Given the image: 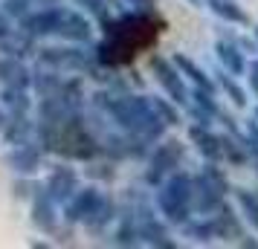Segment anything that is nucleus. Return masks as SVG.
<instances>
[{
  "label": "nucleus",
  "instance_id": "nucleus-14",
  "mask_svg": "<svg viewBox=\"0 0 258 249\" xmlns=\"http://www.w3.org/2000/svg\"><path fill=\"white\" fill-rule=\"evenodd\" d=\"M188 139L198 145V151L209 162H218V159H223V148H221V136L218 133L209 131V125H198V122H191L188 125Z\"/></svg>",
  "mask_w": 258,
  "mask_h": 249
},
{
  "label": "nucleus",
  "instance_id": "nucleus-9",
  "mask_svg": "<svg viewBox=\"0 0 258 249\" xmlns=\"http://www.w3.org/2000/svg\"><path fill=\"white\" fill-rule=\"evenodd\" d=\"M44 189H47V194L52 197V200L64 206V203L79 191V174H76L73 168H67V165H55L52 171H49Z\"/></svg>",
  "mask_w": 258,
  "mask_h": 249
},
{
  "label": "nucleus",
  "instance_id": "nucleus-1",
  "mask_svg": "<svg viewBox=\"0 0 258 249\" xmlns=\"http://www.w3.org/2000/svg\"><path fill=\"white\" fill-rule=\"evenodd\" d=\"M105 38L96 44V61L105 67H128L134 64L140 49H148L157 44V38L165 32V21L154 9H137V12L119 15L102 21Z\"/></svg>",
  "mask_w": 258,
  "mask_h": 249
},
{
  "label": "nucleus",
  "instance_id": "nucleus-16",
  "mask_svg": "<svg viewBox=\"0 0 258 249\" xmlns=\"http://www.w3.org/2000/svg\"><path fill=\"white\" fill-rule=\"evenodd\" d=\"M140 237L142 243H148V246H163V249H174L177 243L168 237V229H165L154 214H145L140 217Z\"/></svg>",
  "mask_w": 258,
  "mask_h": 249
},
{
  "label": "nucleus",
  "instance_id": "nucleus-45",
  "mask_svg": "<svg viewBox=\"0 0 258 249\" xmlns=\"http://www.w3.org/2000/svg\"><path fill=\"white\" fill-rule=\"evenodd\" d=\"M255 122H258V107H255Z\"/></svg>",
  "mask_w": 258,
  "mask_h": 249
},
{
  "label": "nucleus",
  "instance_id": "nucleus-30",
  "mask_svg": "<svg viewBox=\"0 0 258 249\" xmlns=\"http://www.w3.org/2000/svg\"><path fill=\"white\" fill-rule=\"evenodd\" d=\"M235 197H238V206H241V212L246 214V220L258 229V194L249 191V189H238Z\"/></svg>",
  "mask_w": 258,
  "mask_h": 249
},
{
  "label": "nucleus",
  "instance_id": "nucleus-8",
  "mask_svg": "<svg viewBox=\"0 0 258 249\" xmlns=\"http://www.w3.org/2000/svg\"><path fill=\"white\" fill-rule=\"evenodd\" d=\"M55 35H61L64 41H73V44H87L90 35H93V24H90L82 12L64 9V6H61V18H58Z\"/></svg>",
  "mask_w": 258,
  "mask_h": 249
},
{
  "label": "nucleus",
  "instance_id": "nucleus-12",
  "mask_svg": "<svg viewBox=\"0 0 258 249\" xmlns=\"http://www.w3.org/2000/svg\"><path fill=\"white\" fill-rule=\"evenodd\" d=\"M41 156H44V151L32 142L12 145V151L6 154V165L12 171H18V174H35L41 168Z\"/></svg>",
  "mask_w": 258,
  "mask_h": 249
},
{
  "label": "nucleus",
  "instance_id": "nucleus-31",
  "mask_svg": "<svg viewBox=\"0 0 258 249\" xmlns=\"http://www.w3.org/2000/svg\"><path fill=\"white\" fill-rule=\"evenodd\" d=\"M151 107H154V113L160 116V122L168 125V128H174V125L183 122V119H180V110H177L171 102H165V99H151Z\"/></svg>",
  "mask_w": 258,
  "mask_h": 249
},
{
  "label": "nucleus",
  "instance_id": "nucleus-17",
  "mask_svg": "<svg viewBox=\"0 0 258 249\" xmlns=\"http://www.w3.org/2000/svg\"><path fill=\"white\" fill-rule=\"evenodd\" d=\"M113 217H116V203H113V197L110 194H102V200L96 203V209L87 217H84L82 223L87 226V232H105L107 226L113 223Z\"/></svg>",
  "mask_w": 258,
  "mask_h": 249
},
{
  "label": "nucleus",
  "instance_id": "nucleus-38",
  "mask_svg": "<svg viewBox=\"0 0 258 249\" xmlns=\"http://www.w3.org/2000/svg\"><path fill=\"white\" fill-rule=\"evenodd\" d=\"M9 32H12V26H9V15L0 9V38H6Z\"/></svg>",
  "mask_w": 258,
  "mask_h": 249
},
{
  "label": "nucleus",
  "instance_id": "nucleus-23",
  "mask_svg": "<svg viewBox=\"0 0 258 249\" xmlns=\"http://www.w3.org/2000/svg\"><path fill=\"white\" fill-rule=\"evenodd\" d=\"M32 122L24 116H12L9 122H6V128H3V139H6V145H24V142H32Z\"/></svg>",
  "mask_w": 258,
  "mask_h": 249
},
{
  "label": "nucleus",
  "instance_id": "nucleus-37",
  "mask_svg": "<svg viewBox=\"0 0 258 249\" xmlns=\"http://www.w3.org/2000/svg\"><path fill=\"white\" fill-rule=\"evenodd\" d=\"M246 78H249V87H252V93L258 96V61L246 64Z\"/></svg>",
  "mask_w": 258,
  "mask_h": 249
},
{
  "label": "nucleus",
  "instance_id": "nucleus-32",
  "mask_svg": "<svg viewBox=\"0 0 258 249\" xmlns=\"http://www.w3.org/2000/svg\"><path fill=\"white\" fill-rule=\"evenodd\" d=\"M200 174H203V177L209 180L212 186H218V189H221L223 194H226V191H229V177H226V174H223V168H218V162H209V165L203 168V171H200Z\"/></svg>",
  "mask_w": 258,
  "mask_h": 249
},
{
  "label": "nucleus",
  "instance_id": "nucleus-41",
  "mask_svg": "<svg viewBox=\"0 0 258 249\" xmlns=\"http://www.w3.org/2000/svg\"><path fill=\"white\" fill-rule=\"evenodd\" d=\"M6 122H9V119H6V113H3V110H0V133H3V128H6Z\"/></svg>",
  "mask_w": 258,
  "mask_h": 249
},
{
  "label": "nucleus",
  "instance_id": "nucleus-29",
  "mask_svg": "<svg viewBox=\"0 0 258 249\" xmlns=\"http://www.w3.org/2000/svg\"><path fill=\"white\" fill-rule=\"evenodd\" d=\"M215 78H218V84L223 87V93L232 99L235 107H244L246 105V93L241 90V84L235 81L232 75H226V70H218V72H215Z\"/></svg>",
  "mask_w": 258,
  "mask_h": 249
},
{
  "label": "nucleus",
  "instance_id": "nucleus-4",
  "mask_svg": "<svg viewBox=\"0 0 258 249\" xmlns=\"http://www.w3.org/2000/svg\"><path fill=\"white\" fill-rule=\"evenodd\" d=\"M183 154H186L183 139H165V142H160V148L151 154V168L145 171V183L148 186H160L168 174H174L180 168Z\"/></svg>",
  "mask_w": 258,
  "mask_h": 249
},
{
  "label": "nucleus",
  "instance_id": "nucleus-42",
  "mask_svg": "<svg viewBox=\"0 0 258 249\" xmlns=\"http://www.w3.org/2000/svg\"><path fill=\"white\" fill-rule=\"evenodd\" d=\"M252 38H255V44H258V24L252 26Z\"/></svg>",
  "mask_w": 258,
  "mask_h": 249
},
{
  "label": "nucleus",
  "instance_id": "nucleus-13",
  "mask_svg": "<svg viewBox=\"0 0 258 249\" xmlns=\"http://www.w3.org/2000/svg\"><path fill=\"white\" fill-rule=\"evenodd\" d=\"M55 206L58 203L52 200L47 194V189L41 186V189L35 191V197H32V223L38 226V229H44V232H55L58 229V220H55Z\"/></svg>",
  "mask_w": 258,
  "mask_h": 249
},
{
  "label": "nucleus",
  "instance_id": "nucleus-33",
  "mask_svg": "<svg viewBox=\"0 0 258 249\" xmlns=\"http://www.w3.org/2000/svg\"><path fill=\"white\" fill-rule=\"evenodd\" d=\"M87 177L110 183V180H116V168H113V162H93V159H90V165H87Z\"/></svg>",
  "mask_w": 258,
  "mask_h": 249
},
{
  "label": "nucleus",
  "instance_id": "nucleus-10",
  "mask_svg": "<svg viewBox=\"0 0 258 249\" xmlns=\"http://www.w3.org/2000/svg\"><path fill=\"white\" fill-rule=\"evenodd\" d=\"M58 18H61V6H47V9H38L29 12L21 21V29L32 38H44V35H55L58 29Z\"/></svg>",
  "mask_w": 258,
  "mask_h": 249
},
{
  "label": "nucleus",
  "instance_id": "nucleus-19",
  "mask_svg": "<svg viewBox=\"0 0 258 249\" xmlns=\"http://www.w3.org/2000/svg\"><path fill=\"white\" fill-rule=\"evenodd\" d=\"M215 55H218V61L223 64V70H229V75H244L246 72V61H244V55H241L238 44H232V41L221 38V41L215 44Z\"/></svg>",
  "mask_w": 258,
  "mask_h": 249
},
{
  "label": "nucleus",
  "instance_id": "nucleus-35",
  "mask_svg": "<svg viewBox=\"0 0 258 249\" xmlns=\"http://www.w3.org/2000/svg\"><path fill=\"white\" fill-rule=\"evenodd\" d=\"M246 142H249L252 156H258V122H249L246 125Z\"/></svg>",
  "mask_w": 258,
  "mask_h": 249
},
{
  "label": "nucleus",
  "instance_id": "nucleus-15",
  "mask_svg": "<svg viewBox=\"0 0 258 249\" xmlns=\"http://www.w3.org/2000/svg\"><path fill=\"white\" fill-rule=\"evenodd\" d=\"M212 223H215V235L226 240V243H241V237H244V226L238 220V214L229 209V206H223L218 212L212 214Z\"/></svg>",
  "mask_w": 258,
  "mask_h": 249
},
{
  "label": "nucleus",
  "instance_id": "nucleus-26",
  "mask_svg": "<svg viewBox=\"0 0 258 249\" xmlns=\"http://www.w3.org/2000/svg\"><path fill=\"white\" fill-rule=\"evenodd\" d=\"M61 84H64V78L52 67H47V72H32V87L38 96H55L61 90Z\"/></svg>",
  "mask_w": 258,
  "mask_h": 249
},
{
  "label": "nucleus",
  "instance_id": "nucleus-36",
  "mask_svg": "<svg viewBox=\"0 0 258 249\" xmlns=\"http://www.w3.org/2000/svg\"><path fill=\"white\" fill-rule=\"evenodd\" d=\"M38 189H41V186H32V183H18V186H15V194H18V197H24V200H32V197H35L32 191H38Z\"/></svg>",
  "mask_w": 258,
  "mask_h": 249
},
{
  "label": "nucleus",
  "instance_id": "nucleus-25",
  "mask_svg": "<svg viewBox=\"0 0 258 249\" xmlns=\"http://www.w3.org/2000/svg\"><path fill=\"white\" fill-rule=\"evenodd\" d=\"M58 96L67 102V107H70V110H82V105L87 102V93H84V78H82V75H73V78H67V81L61 84Z\"/></svg>",
  "mask_w": 258,
  "mask_h": 249
},
{
  "label": "nucleus",
  "instance_id": "nucleus-6",
  "mask_svg": "<svg viewBox=\"0 0 258 249\" xmlns=\"http://www.w3.org/2000/svg\"><path fill=\"white\" fill-rule=\"evenodd\" d=\"M93 61L90 52H84V49H73V47H44L38 49V64L41 67H52V70H82Z\"/></svg>",
  "mask_w": 258,
  "mask_h": 249
},
{
  "label": "nucleus",
  "instance_id": "nucleus-34",
  "mask_svg": "<svg viewBox=\"0 0 258 249\" xmlns=\"http://www.w3.org/2000/svg\"><path fill=\"white\" fill-rule=\"evenodd\" d=\"M29 3L32 0H3V12L9 15V18H15V21H24L26 15H29Z\"/></svg>",
  "mask_w": 258,
  "mask_h": 249
},
{
  "label": "nucleus",
  "instance_id": "nucleus-2",
  "mask_svg": "<svg viewBox=\"0 0 258 249\" xmlns=\"http://www.w3.org/2000/svg\"><path fill=\"white\" fill-rule=\"evenodd\" d=\"M90 105L105 110L107 116L116 122L125 133H137L148 142H157L163 136V122L154 113L151 99L148 96H128V93H107V90H99V93L90 96Z\"/></svg>",
  "mask_w": 258,
  "mask_h": 249
},
{
  "label": "nucleus",
  "instance_id": "nucleus-43",
  "mask_svg": "<svg viewBox=\"0 0 258 249\" xmlns=\"http://www.w3.org/2000/svg\"><path fill=\"white\" fill-rule=\"evenodd\" d=\"M188 3H195V6H200V3H206V0H188Z\"/></svg>",
  "mask_w": 258,
  "mask_h": 249
},
{
  "label": "nucleus",
  "instance_id": "nucleus-44",
  "mask_svg": "<svg viewBox=\"0 0 258 249\" xmlns=\"http://www.w3.org/2000/svg\"><path fill=\"white\" fill-rule=\"evenodd\" d=\"M255 174H258V156H255Z\"/></svg>",
  "mask_w": 258,
  "mask_h": 249
},
{
  "label": "nucleus",
  "instance_id": "nucleus-11",
  "mask_svg": "<svg viewBox=\"0 0 258 249\" xmlns=\"http://www.w3.org/2000/svg\"><path fill=\"white\" fill-rule=\"evenodd\" d=\"M99 200H102V191L99 189H93V186L90 189H79L70 200L64 203V220L67 223H82L84 217L96 209Z\"/></svg>",
  "mask_w": 258,
  "mask_h": 249
},
{
  "label": "nucleus",
  "instance_id": "nucleus-18",
  "mask_svg": "<svg viewBox=\"0 0 258 249\" xmlns=\"http://www.w3.org/2000/svg\"><path fill=\"white\" fill-rule=\"evenodd\" d=\"M0 81L9 87H32V72L21 64V58L3 55L0 58Z\"/></svg>",
  "mask_w": 258,
  "mask_h": 249
},
{
  "label": "nucleus",
  "instance_id": "nucleus-3",
  "mask_svg": "<svg viewBox=\"0 0 258 249\" xmlns=\"http://www.w3.org/2000/svg\"><path fill=\"white\" fill-rule=\"evenodd\" d=\"M191 183L195 177L186 171H174L160 183V194H157V206L168 223L183 226L191 214Z\"/></svg>",
  "mask_w": 258,
  "mask_h": 249
},
{
  "label": "nucleus",
  "instance_id": "nucleus-5",
  "mask_svg": "<svg viewBox=\"0 0 258 249\" xmlns=\"http://www.w3.org/2000/svg\"><path fill=\"white\" fill-rule=\"evenodd\" d=\"M148 67H151L160 87L168 93V99L174 105H188V90H186V84H183V72L174 67V61H165L163 55L154 52L151 58H148Z\"/></svg>",
  "mask_w": 258,
  "mask_h": 249
},
{
  "label": "nucleus",
  "instance_id": "nucleus-20",
  "mask_svg": "<svg viewBox=\"0 0 258 249\" xmlns=\"http://www.w3.org/2000/svg\"><path fill=\"white\" fill-rule=\"evenodd\" d=\"M0 52L12 58H24L29 52H35V38L26 35L24 29H12L6 38H0Z\"/></svg>",
  "mask_w": 258,
  "mask_h": 249
},
{
  "label": "nucleus",
  "instance_id": "nucleus-24",
  "mask_svg": "<svg viewBox=\"0 0 258 249\" xmlns=\"http://www.w3.org/2000/svg\"><path fill=\"white\" fill-rule=\"evenodd\" d=\"M206 3H209L212 12L218 15L221 21H226V24H241V26L249 24V15H246L235 0H206Z\"/></svg>",
  "mask_w": 258,
  "mask_h": 249
},
{
  "label": "nucleus",
  "instance_id": "nucleus-21",
  "mask_svg": "<svg viewBox=\"0 0 258 249\" xmlns=\"http://www.w3.org/2000/svg\"><path fill=\"white\" fill-rule=\"evenodd\" d=\"M0 105L6 107L12 116H24V113H29L32 110V99H29V93H26V87H3L0 90Z\"/></svg>",
  "mask_w": 258,
  "mask_h": 249
},
{
  "label": "nucleus",
  "instance_id": "nucleus-40",
  "mask_svg": "<svg viewBox=\"0 0 258 249\" xmlns=\"http://www.w3.org/2000/svg\"><path fill=\"white\" fill-rule=\"evenodd\" d=\"M241 246H252V249H258V240H255V237H244V240H241Z\"/></svg>",
  "mask_w": 258,
  "mask_h": 249
},
{
  "label": "nucleus",
  "instance_id": "nucleus-27",
  "mask_svg": "<svg viewBox=\"0 0 258 249\" xmlns=\"http://www.w3.org/2000/svg\"><path fill=\"white\" fill-rule=\"evenodd\" d=\"M113 243H116V246H137V243H142L140 220H137V217H122L119 229L113 232Z\"/></svg>",
  "mask_w": 258,
  "mask_h": 249
},
{
  "label": "nucleus",
  "instance_id": "nucleus-39",
  "mask_svg": "<svg viewBox=\"0 0 258 249\" xmlns=\"http://www.w3.org/2000/svg\"><path fill=\"white\" fill-rule=\"evenodd\" d=\"M128 3H134L137 9H151V3H154V0H128Z\"/></svg>",
  "mask_w": 258,
  "mask_h": 249
},
{
  "label": "nucleus",
  "instance_id": "nucleus-22",
  "mask_svg": "<svg viewBox=\"0 0 258 249\" xmlns=\"http://www.w3.org/2000/svg\"><path fill=\"white\" fill-rule=\"evenodd\" d=\"M171 61H174V67H177L180 72H183V75H186L188 81L195 84V87H203V90H209V93H215V81H212L209 75H206V72L200 70V67H198V64H195L191 58H188V55H183V52H177V55H174Z\"/></svg>",
  "mask_w": 258,
  "mask_h": 249
},
{
  "label": "nucleus",
  "instance_id": "nucleus-28",
  "mask_svg": "<svg viewBox=\"0 0 258 249\" xmlns=\"http://www.w3.org/2000/svg\"><path fill=\"white\" fill-rule=\"evenodd\" d=\"M183 232H186V237H191V240H198V243H209V240H215V223H212V217L209 220H186V223L180 226Z\"/></svg>",
  "mask_w": 258,
  "mask_h": 249
},
{
  "label": "nucleus",
  "instance_id": "nucleus-7",
  "mask_svg": "<svg viewBox=\"0 0 258 249\" xmlns=\"http://www.w3.org/2000/svg\"><path fill=\"white\" fill-rule=\"evenodd\" d=\"M223 206H226V194L218 186H212L203 174H195V183H191V212L215 214Z\"/></svg>",
  "mask_w": 258,
  "mask_h": 249
}]
</instances>
